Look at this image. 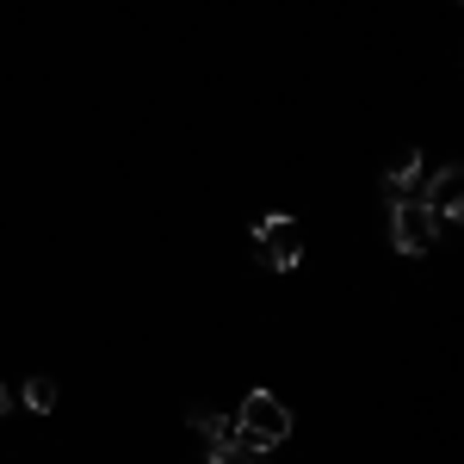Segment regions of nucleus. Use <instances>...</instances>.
<instances>
[{"instance_id": "f257e3e1", "label": "nucleus", "mask_w": 464, "mask_h": 464, "mask_svg": "<svg viewBox=\"0 0 464 464\" xmlns=\"http://www.w3.org/2000/svg\"><path fill=\"white\" fill-rule=\"evenodd\" d=\"M285 433H291V409L273 391H248V396H242V409H236V440H248V446H260V452H273Z\"/></svg>"}, {"instance_id": "6e6552de", "label": "nucleus", "mask_w": 464, "mask_h": 464, "mask_svg": "<svg viewBox=\"0 0 464 464\" xmlns=\"http://www.w3.org/2000/svg\"><path fill=\"white\" fill-rule=\"evenodd\" d=\"M205 452H211V464H266V452L248 446V440H223V446H205Z\"/></svg>"}, {"instance_id": "39448f33", "label": "nucleus", "mask_w": 464, "mask_h": 464, "mask_svg": "<svg viewBox=\"0 0 464 464\" xmlns=\"http://www.w3.org/2000/svg\"><path fill=\"white\" fill-rule=\"evenodd\" d=\"M415 186H421V155H415V149H402V155L391 161V174H384L378 192H384V205H396V198H415Z\"/></svg>"}, {"instance_id": "f03ea898", "label": "nucleus", "mask_w": 464, "mask_h": 464, "mask_svg": "<svg viewBox=\"0 0 464 464\" xmlns=\"http://www.w3.org/2000/svg\"><path fill=\"white\" fill-rule=\"evenodd\" d=\"M254 254H260V266L291 273V266L304 260V229H297V217L291 211H266L260 223H254Z\"/></svg>"}, {"instance_id": "7ed1b4c3", "label": "nucleus", "mask_w": 464, "mask_h": 464, "mask_svg": "<svg viewBox=\"0 0 464 464\" xmlns=\"http://www.w3.org/2000/svg\"><path fill=\"white\" fill-rule=\"evenodd\" d=\"M391 236L402 254H428L440 242V217L421 205V198H396L391 205Z\"/></svg>"}, {"instance_id": "1a4fd4ad", "label": "nucleus", "mask_w": 464, "mask_h": 464, "mask_svg": "<svg viewBox=\"0 0 464 464\" xmlns=\"http://www.w3.org/2000/svg\"><path fill=\"white\" fill-rule=\"evenodd\" d=\"M6 409H13V396H6V384H0V415H6Z\"/></svg>"}, {"instance_id": "423d86ee", "label": "nucleus", "mask_w": 464, "mask_h": 464, "mask_svg": "<svg viewBox=\"0 0 464 464\" xmlns=\"http://www.w3.org/2000/svg\"><path fill=\"white\" fill-rule=\"evenodd\" d=\"M186 421L205 433V446H223V440H236V421H229V415H217V409H192Z\"/></svg>"}, {"instance_id": "0eeeda50", "label": "nucleus", "mask_w": 464, "mask_h": 464, "mask_svg": "<svg viewBox=\"0 0 464 464\" xmlns=\"http://www.w3.org/2000/svg\"><path fill=\"white\" fill-rule=\"evenodd\" d=\"M19 402H25L32 415H50V409H56V378H25V384H19Z\"/></svg>"}, {"instance_id": "20e7f679", "label": "nucleus", "mask_w": 464, "mask_h": 464, "mask_svg": "<svg viewBox=\"0 0 464 464\" xmlns=\"http://www.w3.org/2000/svg\"><path fill=\"white\" fill-rule=\"evenodd\" d=\"M415 198L440 217V229H446V223H459V211H464V174H459V161H446V168L428 179V192H415Z\"/></svg>"}]
</instances>
